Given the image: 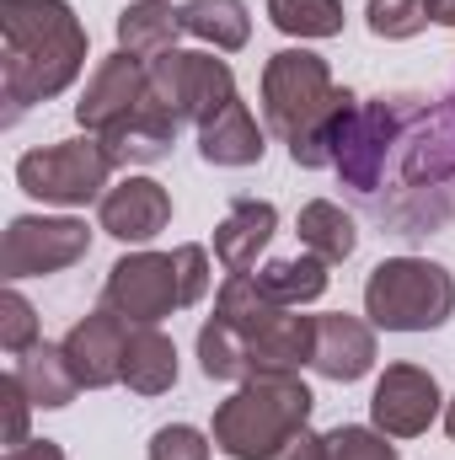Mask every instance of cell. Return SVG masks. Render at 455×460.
<instances>
[{
	"mask_svg": "<svg viewBox=\"0 0 455 460\" xmlns=\"http://www.w3.org/2000/svg\"><path fill=\"white\" fill-rule=\"evenodd\" d=\"M86 70V27L70 0H0V123L76 86Z\"/></svg>",
	"mask_w": 455,
	"mask_h": 460,
	"instance_id": "cell-1",
	"label": "cell"
},
{
	"mask_svg": "<svg viewBox=\"0 0 455 460\" xmlns=\"http://www.w3.org/2000/svg\"><path fill=\"white\" fill-rule=\"evenodd\" d=\"M359 97L333 81L327 59L311 49H279L263 65V118L290 145V161L306 172H327L338 161V139Z\"/></svg>",
	"mask_w": 455,
	"mask_h": 460,
	"instance_id": "cell-2",
	"label": "cell"
},
{
	"mask_svg": "<svg viewBox=\"0 0 455 460\" xmlns=\"http://www.w3.org/2000/svg\"><path fill=\"white\" fill-rule=\"evenodd\" d=\"M311 385L300 375H252L215 407L210 439L230 460H273L290 434L311 423Z\"/></svg>",
	"mask_w": 455,
	"mask_h": 460,
	"instance_id": "cell-3",
	"label": "cell"
},
{
	"mask_svg": "<svg viewBox=\"0 0 455 460\" xmlns=\"http://www.w3.org/2000/svg\"><path fill=\"white\" fill-rule=\"evenodd\" d=\"M364 316L380 332H434L455 316V279L429 257H386L364 279Z\"/></svg>",
	"mask_w": 455,
	"mask_h": 460,
	"instance_id": "cell-4",
	"label": "cell"
},
{
	"mask_svg": "<svg viewBox=\"0 0 455 460\" xmlns=\"http://www.w3.org/2000/svg\"><path fill=\"white\" fill-rule=\"evenodd\" d=\"M113 182V155L97 134L81 139H59V145H38L16 161V188L38 204H59V209H86L103 204Z\"/></svg>",
	"mask_w": 455,
	"mask_h": 460,
	"instance_id": "cell-5",
	"label": "cell"
},
{
	"mask_svg": "<svg viewBox=\"0 0 455 460\" xmlns=\"http://www.w3.org/2000/svg\"><path fill=\"white\" fill-rule=\"evenodd\" d=\"M418 108H424V97H413V92L370 97V102L353 108V118H348V128L338 139V161H333L343 188H353L359 199L380 193L386 166H391V155H397V145H402V134H407V123H413Z\"/></svg>",
	"mask_w": 455,
	"mask_h": 460,
	"instance_id": "cell-6",
	"label": "cell"
},
{
	"mask_svg": "<svg viewBox=\"0 0 455 460\" xmlns=\"http://www.w3.org/2000/svg\"><path fill=\"white\" fill-rule=\"evenodd\" d=\"M150 97L161 108H172L177 123H193L204 128L210 118L220 113L226 102H236V75H230L226 59L204 54V49H172L150 65Z\"/></svg>",
	"mask_w": 455,
	"mask_h": 460,
	"instance_id": "cell-7",
	"label": "cell"
},
{
	"mask_svg": "<svg viewBox=\"0 0 455 460\" xmlns=\"http://www.w3.org/2000/svg\"><path fill=\"white\" fill-rule=\"evenodd\" d=\"M92 252V230L76 215H16L0 235V273L5 284L22 279H49L76 268Z\"/></svg>",
	"mask_w": 455,
	"mask_h": 460,
	"instance_id": "cell-8",
	"label": "cell"
},
{
	"mask_svg": "<svg viewBox=\"0 0 455 460\" xmlns=\"http://www.w3.org/2000/svg\"><path fill=\"white\" fill-rule=\"evenodd\" d=\"M103 305L129 327H161L172 311H183V284L172 252H129L108 268Z\"/></svg>",
	"mask_w": 455,
	"mask_h": 460,
	"instance_id": "cell-9",
	"label": "cell"
},
{
	"mask_svg": "<svg viewBox=\"0 0 455 460\" xmlns=\"http://www.w3.org/2000/svg\"><path fill=\"white\" fill-rule=\"evenodd\" d=\"M397 177H402L407 199H429L445 215L440 188L455 177V108L451 102H424L413 113L402 145H397Z\"/></svg>",
	"mask_w": 455,
	"mask_h": 460,
	"instance_id": "cell-10",
	"label": "cell"
},
{
	"mask_svg": "<svg viewBox=\"0 0 455 460\" xmlns=\"http://www.w3.org/2000/svg\"><path fill=\"white\" fill-rule=\"evenodd\" d=\"M440 412H445V396L424 364H386V375L375 380V396H370V423L386 439H418V434H429V423Z\"/></svg>",
	"mask_w": 455,
	"mask_h": 460,
	"instance_id": "cell-11",
	"label": "cell"
},
{
	"mask_svg": "<svg viewBox=\"0 0 455 460\" xmlns=\"http://www.w3.org/2000/svg\"><path fill=\"white\" fill-rule=\"evenodd\" d=\"M145 97H150V65L118 49V54H108V59L92 70V81H86V92H81V102H76V123H81L86 134H108V128L123 123Z\"/></svg>",
	"mask_w": 455,
	"mask_h": 460,
	"instance_id": "cell-12",
	"label": "cell"
},
{
	"mask_svg": "<svg viewBox=\"0 0 455 460\" xmlns=\"http://www.w3.org/2000/svg\"><path fill=\"white\" fill-rule=\"evenodd\" d=\"M129 322L113 316L108 305L81 316L70 332H65V353H70V369L81 380V391H108L123 385V353H129Z\"/></svg>",
	"mask_w": 455,
	"mask_h": 460,
	"instance_id": "cell-13",
	"label": "cell"
},
{
	"mask_svg": "<svg viewBox=\"0 0 455 460\" xmlns=\"http://www.w3.org/2000/svg\"><path fill=\"white\" fill-rule=\"evenodd\" d=\"M97 226L108 230L113 241H123V246H145V241H156L161 230L172 226V193L156 177H123L118 188L103 193Z\"/></svg>",
	"mask_w": 455,
	"mask_h": 460,
	"instance_id": "cell-14",
	"label": "cell"
},
{
	"mask_svg": "<svg viewBox=\"0 0 455 460\" xmlns=\"http://www.w3.org/2000/svg\"><path fill=\"white\" fill-rule=\"evenodd\" d=\"M311 369L322 380H338L353 385L375 369V327L370 316H348V311H327L317 316V353H311Z\"/></svg>",
	"mask_w": 455,
	"mask_h": 460,
	"instance_id": "cell-15",
	"label": "cell"
},
{
	"mask_svg": "<svg viewBox=\"0 0 455 460\" xmlns=\"http://www.w3.org/2000/svg\"><path fill=\"white\" fill-rule=\"evenodd\" d=\"M177 113L172 108H161L156 97H145L134 113L113 123L108 134H97L103 145H108V155H113V166H150V161H166L172 155V145H177Z\"/></svg>",
	"mask_w": 455,
	"mask_h": 460,
	"instance_id": "cell-16",
	"label": "cell"
},
{
	"mask_svg": "<svg viewBox=\"0 0 455 460\" xmlns=\"http://www.w3.org/2000/svg\"><path fill=\"white\" fill-rule=\"evenodd\" d=\"M273 230H279V209L268 199H236L226 209V220L215 226V257H220V268L226 273H252L257 257L268 252Z\"/></svg>",
	"mask_w": 455,
	"mask_h": 460,
	"instance_id": "cell-17",
	"label": "cell"
},
{
	"mask_svg": "<svg viewBox=\"0 0 455 460\" xmlns=\"http://www.w3.org/2000/svg\"><path fill=\"white\" fill-rule=\"evenodd\" d=\"M183 32H188L183 27V5H172V0H134V5L118 11V49L145 59V65L172 54Z\"/></svg>",
	"mask_w": 455,
	"mask_h": 460,
	"instance_id": "cell-18",
	"label": "cell"
},
{
	"mask_svg": "<svg viewBox=\"0 0 455 460\" xmlns=\"http://www.w3.org/2000/svg\"><path fill=\"white\" fill-rule=\"evenodd\" d=\"M199 155H204L210 166H257V161L268 155V139H263L257 118H252V108H246L241 97L226 102L220 113L199 128Z\"/></svg>",
	"mask_w": 455,
	"mask_h": 460,
	"instance_id": "cell-19",
	"label": "cell"
},
{
	"mask_svg": "<svg viewBox=\"0 0 455 460\" xmlns=\"http://www.w3.org/2000/svg\"><path fill=\"white\" fill-rule=\"evenodd\" d=\"M11 375L22 380V391H27L32 407H43V412H59V407H70V402L81 396V380H76V369H70L65 343H32L27 353H16Z\"/></svg>",
	"mask_w": 455,
	"mask_h": 460,
	"instance_id": "cell-20",
	"label": "cell"
},
{
	"mask_svg": "<svg viewBox=\"0 0 455 460\" xmlns=\"http://www.w3.org/2000/svg\"><path fill=\"white\" fill-rule=\"evenodd\" d=\"M327 268H333V262H322L317 252H300V257H273V262H263L252 279H257V289H263L273 305L300 311V305H311V300L327 295V284H333Z\"/></svg>",
	"mask_w": 455,
	"mask_h": 460,
	"instance_id": "cell-21",
	"label": "cell"
},
{
	"mask_svg": "<svg viewBox=\"0 0 455 460\" xmlns=\"http://www.w3.org/2000/svg\"><path fill=\"white\" fill-rule=\"evenodd\" d=\"M123 385L134 396H161L177 385V343L161 327H134L123 353Z\"/></svg>",
	"mask_w": 455,
	"mask_h": 460,
	"instance_id": "cell-22",
	"label": "cell"
},
{
	"mask_svg": "<svg viewBox=\"0 0 455 460\" xmlns=\"http://www.w3.org/2000/svg\"><path fill=\"white\" fill-rule=\"evenodd\" d=\"M295 235H300V246L317 252L322 262H348L353 246H359L353 215H348L343 204H333V199H311V204L295 215Z\"/></svg>",
	"mask_w": 455,
	"mask_h": 460,
	"instance_id": "cell-23",
	"label": "cell"
},
{
	"mask_svg": "<svg viewBox=\"0 0 455 460\" xmlns=\"http://www.w3.org/2000/svg\"><path fill=\"white\" fill-rule=\"evenodd\" d=\"M183 27L210 43L215 54H236L252 43V11L246 0H188L183 5Z\"/></svg>",
	"mask_w": 455,
	"mask_h": 460,
	"instance_id": "cell-24",
	"label": "cell"
},
{
	"mask_svg": "<svg viewBox=\"0 0 455 460\" xmlns=\"http://www.w3.org/2000/svg\"><path fill=\"white\" fill-rule=\"evenodd\" d=\"M199 369H204L210 380H230V385L252 380V353H246V338L230 327L226 316H210V322L199 327Z\"/></svg>",
	"mask_w": 455,
	"mask_h": 460,
	"instance_id": "cell-25",
	"label": "cell"
},
{
	"mask_svg": "<svg viewBox=\"0 0 455 460\" xmlns=\"http://www.w3.org/2000/svg\"><path fill=\"white\" fill-rule=\"evenodd\" d=\"M268 22L284 38H338L343 32V0H268Z\"/></svg>",
	"mask_w": 455,
	"mask_h": 460,
	"instance_id": "cell-26",
	"label": "cell"
},
{
	"mask_svg": "<svg viewBox=\"0 0 455 460\" xmlns=\"http://www.w3.org/2000/svg\"><path fill=\"white\" fill-rule=\"evenodd\" d=\"M364 22H370L375 38L402 43V38H418L429 27V0H370L364 5Z\"/></svg>",
	"mask_w": 455,
	"mask_h": 460,
	"instance_id": "cell-27",
	"label": "cell"
},
{
	"mask_svg": "<svg viewBox=\"0 0 455 460\" xmlns=\"http://www.w3.org/2000/svg\"><path fill=\"white\" fill-rule=\"evenodd\" d=\"M327 460H402L397 456V445L370 423H338L333 434H327Z\"/></svg>",
	"mask_w": 455,
	"mask_h": 460,
	"instance_id": "cell-28",
	"label": "cell"
},
{
	"mask_svg": "<svg viewBox=\"0 0 455 460\" xmlns=\"http://www.w3.org/2000/svg\"><path fill=\"white\" fill-rule=\"evenodd\" d=\"M32 343H43L38 338V311H32V300L16 284H5V295H0V348L5 353H27Z\"/></svg>",
	"mask_w": 455,
	"mask_h": 460,
	"instance_id": "cell-29",
	"label": "cell"
},
{
	"mask_svg": "<svg viewBox=\"0 0 455 460\" xmlns=\"http://www.w3.org/2000/svg\"><path fill=\"white\" fill-rule=\"evenodd\" d=\"M210 450H215V439L193 423H161L145 445L150 460H210Z\"/></svg>",
	"mask_w": 455,
	"mask_h": 460,
	"instance_id": "cell-30",
	"label": "cell"
},
{
	"mask_svg": "<svg viewBox=\"0 0 455 460\" xmlns=\"http://www.w3.org/2000/svg\"><path fill=\"white\" fill-rule=\"evenodd\" d=\"M172 262H177V284H183V311H188V305H199V300L210 295V252H204L199 241H183V246L172 252Z\"/></svg>",
	"mask_w": 455,
	"mask_h": 460,
	"instance_id": "cell-31",
	"label": "cell"
},
{
	"mask_svg": "<svg viewBox=\"0 0 455 460\" xmlns=\"http://www.w3.org/2000/svg\"><path fill=\"white\" fill-rule=\"evenodd\" d=\"M0 407H5V450H22L32 434H27V423H32V396L22 391V380L5 369L0 375Z\"/></svg>",
	"mask_w": 455,
	"mask_h": 460,
	"instance_id": "cell-32",
	"label": "cell"
},
{
	"mask_svg": "<svg viewBox=\"0 0 455 460\" xmlns=\"http://www.w3.org/2000/svg\"><path fill=\"white\" fill-rule=\"evenodd\" d=\"M273 460H327V434H311V423H306L300 434H290V439L279 445Z\"/></svg>",
	"mask_w": 455,
	"mask_h": 460,
	"instance_id": "cell-33",
	"label": "cell"
},
{
	"mask_svg": "<svg viewBox=\"0 0 455 460\" xmlns=\"http://www.w3.org/2000/svg\"><path fill=\"white\" fill-rule=\"evenodd\" d=\"M5 460H65V450L54 439H27L22 450H5Z\"/></svg>",
	"mask_w": 455,
	"mask_h": 460,
	"instance_id": "cell-34",
	"label": "cell"
},
{
	"mask_svg": "<svg viewBox=\"0 0 455 460\" xmlns=\"http://www.w3.org/2000/svg\"><path fill=\"white\" fill-rule=\"evenodd\" d=\"M429 22L434 27H455V0H429Z\"/></svg>",
	"mask_w": 455,
	"mask_h": 460,
	"instance_id": "cell-35",
	"label": "cell"
},
{
	"mask_svg": "<svg viewBox=\"0 0 455 460\" xmlns=\"http://www.w3.org/2000/svg\"><path fill=\"white\" fill-rule=\"evenodd\" d=\"M445 434H451V439H455V396H451V402H445Z\"/></svg>",
	"mask_w": 455,
	"mask_h": 460,
	"instance_id": "cell-36",
	"label": "cell"
}]
</instances>
